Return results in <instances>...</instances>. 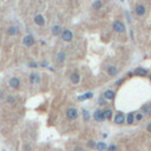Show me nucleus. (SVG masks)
Returning a JSON list of instances; mask_svg holds the SVG:
<instances>
[{"instance_id":"33","label":"nucleus","mask_w":151,"mask_h":151,"mask_svg":"<svg viewBox=\"0 0 151 151\" xmlns=\"http://www.w3.org/2000/svg\"><path fill=\"white\" fill-rule=\"evenodd\" d=\"M78 100H80V102H83V100H86L85 97H84V95H80V96H78Z\"/></svg>"},{"instance_id":"31","label":"nucleus","mask_w":151,"mask_h":151,"mask_svg":"<svg viewBox=\"0 0 151 151\" xmlns=\"http://www.w3.org/2000/svg\"><path fill=\"white\" fill-rule=\"evenodd\" d=\"M123 82H124V79H118V80L116 82V85L117 86H120L122 84H123Z\"/></svg>"},{"instance_id":"15","label":"nucleus","mask_w":151,"mask_h":151,"mask_svg":"<svg viewBox=\"0 0 151 151\" xmlns=\"http://www.w3.org/2000/svg\"><path fill=\"white\" fill-rule=\"evenodd\" d=\"M63 32V27L60 25H53L51 27V34L54 35V37H58V35L62 34Z\"/></svg>"},{"instance_id":"18","label":"nucleus","mask_w":151,"mask_h":151,"mask_svg":"<svg viewBox=\"0 0 151 151\" xmlns=\"http://www.w3.org/2000/svg\"><path fill=\"white\" fill-rule=\"evenodd\" d=\"M125 123L131 125V124L135 123V112H129L127 116L125 117Z\"/></svg>"},{"instance_id":"12","label":"nucleus","mask_w":151,"mask_h":151,"mask_svg":"<svg viewBox=\"0 0 151 151\" xmlns=\"http://www.w3.org/2000/svg\"><path fill=\"white\" fill-rule=\"evenodd\" d=\"M134 74L137 76V77H142V78H144V77H146V76H149V71L146 69H144V67H137V69L134 71Z\"/></svg>"},{"instance_id":"6","label":"nucleus","mask_w":151,"mask_h":151,"mask_svg":"<svg viewBox=\"0 0 151 151\" xmlns=\"http://www.w3.org/2000/svg\"><path fill=\"white\" fill-rule=\"evenodd\" d=\"M34 44H35V39L32 34L24 35V38H23V45H24V46H26V47H32Z\"/></svg>"},{"instance_id":"7","label":"nucleus","mask_w":151,"mask_h":151,"mask_svg":"<svg viewBox=\"0 0 151 151\" xmlns=\"http://www.w3.org/2000/svg\"><path fill=\"white\" fill-rule=\"evenodd\" d=\"M28 80H30V84H32V85H37V84L40 83L41 77H40L39 73L32 72V73H30V76H28Z\"/></svg>"},{"instance_id":"37","label":"nucleus","mask_w":151,"mask_h":151,"mask_svg":"<svg viewBox=\"0 0 151 151\" xmlns=\"http://www.w3.org/2000/svg\"><path fill=\"white\" fill-rule=\"evenodd\" d=\"M149 78H150V82H151V73H150V74H149Z\"/></svg>"},{"instance_id":"9","label":"nucleus","mask_w":151,"mask_h":151,"mask_svg":"<svg viewBox=\"0 0 151 151\" xmlns=\"http://www.w3.org/2000/svg\"><path fill=\"white\" fill-rule=\"evenodd\" d=\"M113 122L116 124H124L125 123V116H124V113L122 112V111H118V112L115 115V117H113Z\"/></svg>"},{"instance_id":"35","label":"nucleus","mask_w":151,"mask_h":151,"mask_svg":"<svg viewBox=\"0 0 151 151\" xmlns=\"http://www.w3.org/2000/svg\"><path fill=\"white\" fill-rule=\"evenodd\" d=\"M46 65H47V63H46V62L41 63V66H43V67H46Z\"/></svg>"},{"instance_id":"24","label":"nucleus","mask_w":151,"mask_h":151,"mask_svg":"<svg viewBox=\"0 0 151 151\" xmlns=\"http://www.w3.org/2000/svg\"><path fill=\"white\" fill-rule=\"evenodd\" d=\"M83 119H84L85 123H87V122L90 120V112L87 110H85V109L83 110Z\"/></svg>"},{"instance_id":"17","label":"nucleus","mask_w":151,"mask_h":151,"mask_svg":"<svg viewBox=\"0 0 151 151\" xmlns=\"http://www.w3.org/2000/svg\"><path fill=\"white\" fill-rule=\"evenodd\" d=\"M106 72L110 77H116L118 74V69H117L115 65H109L106 67Z\"/></svg>"},{"instance_id":"5","label":"nucleus","mask_w":151,"mask_h":151,"mask_svg":"<svg viewBox=\"0 0 151 151\" xmlns=\"http://www.w3.org/2000/svg\"><path fill=\"white\" fill-rule=\"evenodd\" d=\"M8 86H10L11 89L18 90V89H19V87L21 86V82H20V79L18 78V77H15V76H13V77H11V78L8 79Z\"/></svg>"},{"instance_id":"30","label":"nucleus","mask_w":151,"mask_h":151,"mask_svg":"<svg viewBox=\"0 0 151 151\" xmlns=\"http://www.w3.org/2000/svg\"><path fill=\"white\" fill-rule=\"evenodd\" d=\"M143 119V115L142 113H137V115H135V120H142Z\"/></svg>"},{"instance_id":"32","label":"nucleus","mask_w":151,"mask_h":151,"mask_svg":"<svg viewBox=\"0 0 151 151\" xmlns=\"http://www.w3.org/2000/svg\"><path fill=\"white\" fill-rule=\"evenodd\" d=\"M74 151H84V148H82V146H76L74 148Z\"/></svg>"},{"instance_id":"14","label":"nucleus","mask_w":151,"mask_h":151,"mask_svg":"<svg viewBox=\"0 0 151 151\" xmlns=\"http://www.w3.org/2000/svg\"><path fill=\"white\" fill-rule=\"evenodd\" d=\"M66 60V53L64 51H60L55 54V63L57 64H63Z\"/></svg>"},{"instance_id":"28","label":"nucleus","mask_w":151,"mask_h":151,"mask_svg":"<svg viewBox=\"0 0 151 151\" xmlns=\"http://www.w3.org/2000/svg\"><path fill=\"white\" fill-rule=\"evenodd\" d=\"M106 103H107V100L105 99L104 97H100L99 99H98V104H99V105H105Z\"/></svg>"},{"instance_id":"4","label":"nucleus","mask_w":151,"mask_h":151,"mask_svg":"<svg viewBox=\"0 0 151 151\" xmlns=\"http://www.w3.org/2000/svg\"><path fill=\"white\" fill-rule=\"evenodd\" d=\"M79 117V112L76 107H69L66 110V118L69 120H76Z\"/></svg>"},{"instance_id":"8","label":"nucleus","mask_w":151,"mask_h":151,"mask_svg":"<svg viewBox=\"0 0 151 151\" xmlns=\"http://www.w3.org/2000/svg\"><path fill=\"white\" fill-rule=\"evenodd\" d=\"M6 32H7V34L10 35V37H15V35H18L19 33H20V30H19V27L15 26V25H11V26L7 27Z\"/></svg>"},{"instance_id":"13","label":"nucleus","mask_w":151,"mask_h":151,"mask_svg":"<svg viewBox=\"0 0 151 151\" xmlns=\"http://www.w3.org/2000/svg\"><path fill=\"white\" fill-rule=\"evenodd\" d=\"M103 97L107 100V102H109V100H113L115 99V97H116V92H115L113 90H111V89H107V90L104 91Z\"/></svg>"},{"instance_id":"27","label":"nucleus","mask_w":151,"mask_h":151,"mask_svg":"<svg viewBox=\"0 0 151 151\" xmlns=\"http://www.w3.org/2000/svg\"><path fill=\"white\" fill-rule=\"evenodd\" d=\"M87 146H89V148H91V149H95V148H96V142L92 141V139H91V141H89V142H87Z\"/></svg>"},{"instance_id":"16","label":"nucleus","mask_w":151,"mask_h":151,"mask_svg":"<svg viewBox=\"0 0 151 151\" xmlns=\"http://www.w3.org/2000/svg\"><path fill=\"white\" fill-rule=\"evenodd\" d=\"M70 82L72 83L73 85L79 84V82H80V74H79L77 71H74L73 73H71V76H70Z\"/></svg>"},{"instance_id":"39","label":"nucleus","mask_w":151,"mask_h":151,"mask_svg":"<svg viewBox=\"0 0 151 151\" xmlns=\"http://www.w3.org/2000/svg\"><path fill=\"white\" fill-rule=\"evenodd\" d=\"M120 1H124V0H120Z\"/></svg>"},{"instance_id":"21","label":"nucleus","mask_w":151,"mask_h":151,"mask_svg":"<svg viewBox=\"0 0 151 151\" xmlns=\"http://www.w3.org/2000/svg\"><path fill=\"white\" fill-rule=\"evenodd\" d=\"M96 149L98 151H106L107 145H106V143H104V142H99V143L96 144Z\"/></svg>"},{"instance_id":"19","label":"nucleus","mask_w":151,"mask_h":151,"mask_svg":"<svg viewBox=\"0 0 151 151\" xmlns=\"http://www.w3.org/2000/svg\"><path fill=\"white\" fill-rule=\"evenodd\" d=\"M103 113H104L105 120H110L113 117V111L111 110V109H105V110H103Z\"/></svg>"},{"instance_id":"3","label":"nucleus","mask_w":151,"mask_h":151,"mask_svg":"<svg viewBox=\"0 0 151 151\" xmlns=\"http://www.w3.org/2000/svg\"><path fill=\"white\" fill-rule=\"evenodd\" d=\"M60 37H62L63 41H65V43H71V41L73 40V32L71 31V30L65 28V30H63Z\"/></svg>"},{"instance_id":"2","label":"nucleus","mask_w":151,"mask_h":151,"mask_svg":"<svg viewBox=\"0 0 151 151\" xmlns=\"http://www.w3.org/2000/svg\"><path fill=\"white\" fill-rule=\"evenodd\" d=\"M134 13H135V15L138 18L144 17L145 14H146V7H145L143 4H137V5L135 6Z\"/></svg>"},{"instance_id":"25","label":"nucleus","mask_w":151,"mask_h":151,"mask_svg":"<svg viewBox=\"0 0 151 151\" xmlns=\"http://www.w3.org/2000/svg\"><path fill=\"white\" fill-rule=\"evenodd\" d=\"M107 151H118V146H117L116 144H110L107 145Z\"/></svg>"},{"instance_id":"29","label":"nucleus","mask_w":151,"mask_h":151,"mask_svg":"<svg viewBox=\"0 0 151 151\" xmlns=\"http://www.w3.org/2000/svg\"><path fill=\"white\" fill-rule=\"evenodd\" d=\"M27 65H28V67H31V69H37L38 67V64L35 62H30Z\"/></svg>"},{"instance_id":"22","label":"nucleus","mask_w":151,"mask_h":151,"mask_svg":"<svg viewBox=\"0 0 151 151\" xmlns=\"http://www.w3.org/2000/svg\"><path fill=\"white\" fill-rule=\"evenodd\" d=\"M141 111L143 113H146V115H151V107L149 106V104H144V105L141 107Z\"/></svg>"},{"instance_id":"38","label":"nucleus","mask_w":151,"mask_h":151,"mask_svg":"<svg viewBox=\"0 0 151 151\" xmlns=\"http://www.w3.org/2000/svg\"><path fill=\"white\" fill-rule=\"evenodd\" d=\"M149 106H150V107H151V102H150V103H149Z\"/></svg>"},{"instance_id":"20","label":"nucleus","mask_w":151,"mask_h":151,"mask_svg":"<svg viewBox=\"0 0 151 151\" xmlns=\"http://www.w3.org/2000/svg\"><path fill=\"white\" fill-rule=\"evenodd\" d=\"M103 7V0H95L92 3V8L95 11H98Z\"/></svg>"},{"instance_id":"1","label":"nucleus","mask_w":151,"mask_h":151,"mask_svg":"<svg viewBox=\"0 0 151 151\" xmlns=\"http://www.w3.org/2000/svg\"><path fill=\"white\" fill-rule=\"evenodd\" d=\"M112 30L118 34H123L126 31V26L122 20H115L112 23Z\"/></svg>"},{"instance_id":"34","label":"nucleus","mask_w":151,"mask_h":151,"mask_svg":"<svg viewBox=\"0 0 151 151\" xmlns=\"http://www.w3.org/2000/svg\"><path fill=\"white\" fill-rule=\"evenodd\" d=\"M146 130H148V132H150V134H151V123L148 124V126H146Z\"/></svg>"},{"instance_id":"11","label":"nucleus","mask_w":151,"mask_h":151,"mask_svg":"<svg viewBox=\"0 0 151 151\" xmlns=\"http://www.w3.org/2000/svg\"><path fill=\"white\" fill-rule=\"evenodd\" d=\"M33 21H34V24L37 25V26H39V27L45 26V17L43 14H37V15H34Z\"/></svg>"},{"instance_id":"36","label":"nucleus","mask_w":151,"mask_h":151,"mask_svg":"<svg viewBox=\"0 0 151 151\" xmlns=\"http://www.w3.org/2000/svg\"><path fill=\"white\" fill-rule=\"evenodd\" d=\"M0 98H3V92L0 91Z\"/></svg>"},{"instance_id":"23","label":"nucleus","mask_w":151,"mask_h":151,"mask_svg":"<svg viewBox=\"0 0 151 151\" xmlns=\"http://www.w3.org/2000/svg\"><path fill=\"white\" fill-rule=\"evenodd\" d=\"M6 102H7V104H10V105H14L15 102H17V99H15V97L14 96H7Z\"/></svg>"},{"instance_id":"26","label":"nucleus","mask_w":151,"mask_h":151,"mask_svg":"<svg viewBox=\"0 0 151 151\" xmlns=\"http://www.w3.org/2000/svg\"><path fill=\"white\" fill-rule=\"evenodd\" d=\"M84 97H85V99H92L93 98V92H85L84 93Z\"/></svg>"},{"instance_id":"10","label":"nucleus","mask_w":151,"mask_h":151,"mask_svg":"<svg viewBox=\"0 0 151 151\" xmlns=\"http://www.w3.org/2000/svg\"><path fill=\"white\" fill-rule=\"evenodd\" d=\"M93 119L96 120V122H104L105 118H104V113H103V110H100V109H97L95 112H93Z\"/></svg>"}]
</instances>
